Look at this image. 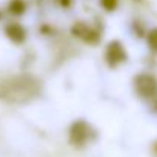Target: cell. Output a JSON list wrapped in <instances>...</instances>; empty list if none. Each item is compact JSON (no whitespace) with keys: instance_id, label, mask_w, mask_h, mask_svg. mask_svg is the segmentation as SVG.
<instances>
[{"instance_id":"5","label":"cell","mask_w":157,"mask_h":157,"mask_svg":"<svg viewBox=\"0 0 157 157\" xmlns=\"http://www.w3.org/2000/svg\"><path fill=\"white\" fill-rule=\"evenodd\" d=\"M104 59L105 64L110 69H117L119 66L125 64L128 61V52H127L124 43L119 40L108 41L104 49Z\"/></svg>"},{"instance_id":"7","label":"cell","mask_w":157,"mask_h":157,"mask_svg":"<svg viewBox=\"0 0 157 157\" xmlns=\"http://www.w3.org/2000/svg\"><path fill=\"white\" fill-rule=\"evenodd\" d=\"M26 8H28V5L25 0H9V3H8V12L14 17L23 15L26 12Z\"/></svg>"},{"instance_id":"1","label":"cell","mask_w":157,"mask_h":157,"mask_svg":"<svg viewBox=\"0 0 157 157\" xmlns=\"http://www.w3.org/2000/svg\"><path fill=\"white\" fill-rule=\"evenodd\" d=\"M41 84L31 75H17L0 82V99L11 104H23L38 96Z\"/></svg>"},{"instance_id":"6","label":"cell","mask_w":157,"mask_h":157,"mask_svg":"<svg viewBox=\"0 0 157 157\" xmlns=\"http://www.w3.org/2000/svg\"><path fill=\"white\" fill-rule=\"evenodd\" d=\"M5 35L6 38L14 43V44H23L26 41V37H28V31L26 28L18 23V21H9L5 25Z\"/></svg>"},{"instance_id":"10","label":"cell","mask_w":157,"mask_h":157,"mask_svg":"<svg viewBox=\"0 0 157 157\" xmlns=\"http://www.w3.org/2000/svg\"><path fill=\"white\" fill-rule=\"evenodd\" d=\"M154 153H156V156H157V142L154 144Z\"/></svg>"},{"instance_id":"8","label":"cell","mask_w":157,"mask_h":157,"mask_svg":"<svg viewBox=\"0 0 157 157\" xmlns=\"http://www.w3.org/2000/svg\"><path fill=\"white\" fill-rule=\"evenodd\" d=\"M147 44L151 52L157 53V28H153L147 32Z\"/></svg>"},{"instance_id":"2","label":"cell","mask_w":157,"mask_h":157,"mask_svg":"<svg viewBox=\"0 0 157 157\" xmlns=\"http://www.w3.org/2000/svg\"><path fill=\"white\" fill-rule=\"evenodd\" d=\"M67 137H69V144L73 148L82 150L86 148L89 144H92L96 137V131L95 128L84 119H76L70 124L69 131H67Z\"/></svg>"},{"instance_id":"4","label":"cell","mask_w":157,"mask_h":157,"mask_svg":"<svg viewBox=\"0 0 157 157\" xmlns=\"http://www.w3.org/2000/svg\"><path fill=\"white\" fill-rule=\"evenodd\" d=\"M134 93L142 99H156L157 98V78L148 72L137 73L133 78Z\"/></svg>"},{"instance_id":"9","label":"cell","mask_w":157,"mask_h":157,"mask_svg":"<svg viewBox=\"0 0 157 157\" xmlns=\"http://www.w3.org/2000/svg\"><path fill=\"white\" fill-rule=\"evenodd\" d=\"M99 5L104 11L113 12V11H116V8L119 5V0H99Z\"/></svg>"},{"instance_id":"3","label":"cell","mask_w":157,"mask_h":157,"mask_svg":"<svg viewBox=\"0 0 157 157\" xmlns=\"http://www.w3.org/2000/svg\"><path fill=\"white\" fill-rule=\"evenodd\" d=\"M70 32L73 37H76L78 40H81L82 43L90 44V46H96L102 38V28L99 26V23L89 25V23L79 20L72 25Z\"/></svg>"}]
</instances>
